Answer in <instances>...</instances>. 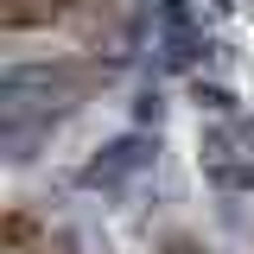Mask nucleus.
Wrapping results in <instances>:
<instances>
[{
	"label": "nucleus",
	"mask_w": 254,
	"mask_h": 254,
	"mask_svg": "<svg viewBox=\"0 0 254 254\" xmlns=\"http://www.w3.org/2000/svg\"><path fill=\"white\" fill-rule=\"evenodd\" d=\"M203 172L222 185H254V121H229L203 133Z\"/></svg>",
	"instance_id": "nucleus-1"
}]
</instances>
